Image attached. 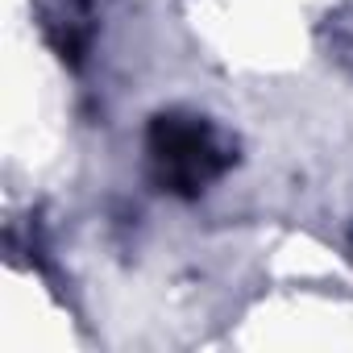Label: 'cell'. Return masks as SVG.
<instances>
[{"label":"cell","mask_w":353,"mask_h":353,"mask_svg":"<svg viewBox=\"0 0 353 353\" xmlns=\"http://www.w3.org/2000/svg\"><path fill=\"white\" fill-rule=\"evenodd\" d=\"M237 145L208 117L166 108L150 117L145 129V166L154 188L179 200H200L216 179L233 170Z\"/></svg>","instance_id":"6da1fadb"},{"label":"cell","mask_w":353,"mask_h":353,"mask_svg":"<svg viewBox=\"0 0 353 353\" xmlns=\"http://www.w3.org/2000/svg\"><path fill=\"white\" fill-rule=\"evenodd\" d=\"M320 38L328 46V59H336L345 71H353V0H349V5H341L336 13H328Z\"/></svg>","instance_id":"7a4b0ae2"}]
</instances>
